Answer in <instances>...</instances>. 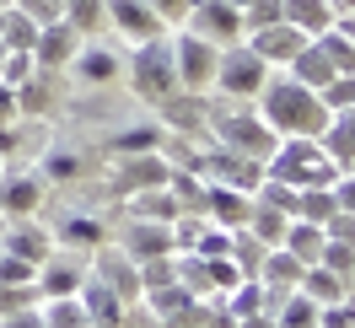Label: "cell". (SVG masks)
Wrapping results in <instances>:
<instances>
[{"label":"cell","instance_id":"obj_18","mask_svg":"<svg viewBox=\"0 0 355 328\" xmlns=\"http://www.w3.org/2000/svg\"><path fill=\"white\" fill-rule=\"evenodd\" d=\"M76 302H81V312H87V323H103V328H119L124 307H130V302H119V296H113V291L97 280V275H87V280H81Z\"/></svg>","mask_w":355,"mask_h":328},{"label":"cell","instance_id":"obj_42","mask_svg":"<svg viewBox=\"0 0 355 328\" xmlns=\"http://www.w3.org/2000/svg\"><path fill=\"white\" fill-rule=\"evenodd\" d=\"M0 328H44V312L38 307H22V312H6Z\"/></svg>","mask_w":355,"mask_h":328},{"label":"cell","instance_id":"obj_4","mask_svg":"<svg viewBox=\"0 0 355 328\" xmlns=\"http://www.w3.org/2000/svg\"><path fill=\"white\" fill-rule=\"evenodd\" d=\"M130 87L135 97H146V103H167L178 87V65H173V38H146V44H135L130 54Z\"/></svg>","mask_w":355,"mask_h":328},{"label":"cell","instance_id":"obj_12","mask_svg":"<svg viewBox=\"0 0 355 328\" xmlns=\"http://www.w3.org/2000/svg\"><path fill=\"white\" fill-rule=\"evenodd\" d=\"M87 44L81 33L70 22H49V27H38V44H33V65L38 70H65L70 60H76V49Z\"/></svg>","mask_w":355,"mask_h":328},{"label":"cell","instance_id":"obj_14","mask_svg":"<svg viewBox=\"0 0 355 328\" xmlns=\"http://www.w3.org/2000/svg\"><path fill=\"white\" fill-rule=\"evenodd\" d=\"M44 205V178L33 173H0V221H22Z\"/></svg>","mask_w":355,"mask_h":328},{"label":"cell","instance_id":"obj_41","mask_svg":"<svg viewBox=\"0 0 355 328\" xmlns=\"http://www.w3.org/2000/svg\"><path fill=\"white\" fill-rule=\"evenodd\" d=\"M329 189H334V210H350L355 216V173H339Z\"/></svg>","mask_w":355,"mask_h":328},{"label":"cell","instance_id":"obj_39","mask_svg":"<svg viewBox=\"0 0 355 328\" xmlns=\"http://www.w3.org/2000/svg\"><path fill=\"white\" fill-rule=\"evenodd\" d=\"M33 302H38V285H0V318L6 312H22Z\"/></svg>","mask_w":355,"mask_h":328},{"label":"cell","instance_id":"obj_19","mask_svg":"<svg viewBox=\"0 0 355 328\" xmlns=\"http://www.w3.org/2000/svg\"><path fill=\"white\" fill-rule=\"evenodd\" d=\"M280 11H286V22L302 33V38H323L339 17L329 11V0H280Z\"/></svg>","mask_w":355,"mask_h":328},{"label":"cell","instance_id":"obj_29","mask_svg":"<svg viewBox=\"0 0 355 328\" xmlns=\"http://www.w3.org/2000/svg\"><path fill=\"white\" fill-rule=\"evenodd\" d=\"M162 135H167L162 124H130V130L113 135V156H146L162 146Z\"/></svg>","mask_w":355,"mask_h":328},{"label":"cell","instance_id":"obj_28","mask_svg":"<svg viewBox=\"0 0 355 328\" xmlns=\"http://www.w3.org/2000/svg\"><path fill=\"white\" fill-rule=\"evenodd\" d=\"M54 242H65V248H103V221L97 216H65L60 221V232H54Z\"/></svg>","mask_w":355,"mask_h":328},{"label":"cell","instance_id":"obj_16","mask_svg":"<svg viewBox=\"0 0 355 328\" xmlns=\"http://www.w3.org/2000/svg\"><path fill=\"white\" fill-rule=\"evenodd\" d=\"M173 167L162 162V151H146V156H119V189L124 194H140V189H167Z\"/></svg>","mask_w":355,"mask_h":328},{"label":"cell","instance_id":"obj_26","mask_svg":"<svg viewBox=\"0 0 355 328\" xmlns=\"http://www.w3.org/2000/svg\"><path fill=\"white\" fill-rule=\"evenodd\" d=\"M0 44L11 49V54H33V44H38V22L27 17L22 6H6V27H0Z\"/></svg>","mask_w":355,"mask_h":328},{"label":"cell","instance_id":"obj_22","mask_svg":"<svg viewBox=\"0 0 355 328\" xmlns=\"http://www.w3.org/2000/svg\"><path fill=\"white\" fill-rule=\"evenodd\" d=\"M286 70H291V81H302V87H312V92H323L334 81V65H329V54H323L318 44H307Z\"/></svg>","mask_w":355,"mask_h":328},{"label":"cell","instance_id":"obj_49","mask_svg":"<svg viewBox=\"0 0 355 328\" xmlns=\"http://www.w3.org/2000/svg\"><path fill=\"white\" fill-rule=\"evenodd\" d=\"M350 173H355V167H350Z\"/></svg>","mask_w":355,"mask_h":328},{"label":"cell","instance_id":"obj_8","mask_svg":"<svg viewBox=\"0 0 355 328\" xmlns=\"http://www.w3.org/2000/svg\"><path fill=\"white\" fill-rule=\"evenodd\" d=\"M87 275H97L119 302H130V307L140 302V264H135L124 248H108V242L92 248V269H87Z\"/></svg>","mask_w":355,"mask_h":328},{"label":"cell","instance_id":"obj_46","mask_svg":"<svg viewBox=\"0 0 355 328\" xmlns=\"http://www.w3.org/2000/svg\"><path fill=\"white\" fill-rule=\"evenodd\" d=\"M81 328H103V323H81Z\"/></svg>","mask_w":355,"mask_h":328},{"label":"cell","instance_id":"obj_32","mask_svg":"<svg viewBox=\"0 0 355 328\" xmlns=\"http://www.w3.org/2000/svg\"><path fill=\"white\" fill-rule=\"evenodd\" d=\"M329 216H334V189H296V210H291V221L323 226Z\"/></svg>","mask_w":355,"mask_h":328},{"label":"cell","instance_id":"obj_20","mask_svg":"<svg viewBox=\"0 0 355 328\" xmlns=\"http://www.w3.org/2000/svg\"><path fill=\"white\" fill-rule=\"evenodd\" d=\"M70 70L81 76V81H92V87H103V81H113L119 70H124V60L113 54V49H97V44H81L76 49V60H70Z\"/></svg>","mask_w":355,"mask_h":328},{"label":"cell","instance_id":"obj_27","mask_svg":"<svg viewBox=\"0 0 355 328\" xmlns=\"http://www.w3.org/2000/svg\"><path fill=\"white\" fill-rule=\"evenodd\" d=\"M17 92V113H49V103H54V70H33Z\"/></svg>","mask_w":355,"mask_h":328},{"label":"cell","instance_id":"obj_25","mask_svg":"<svg viewBox=\"0 0 355 328\" xmlns=\"http://www.w3.org/2000/svg\"><path fill=\"white\" fill-rule=\"evenodd\" d=\"M286 226H291L286 210H275V205H259V199H253V210H248V232L264 242V248H280V242H286Z\"/></svg>","mask_w":355,"mask_h":328},{"label":"cell","instance_id":"obj_13","mask_svg":"<svg viewBox=\"0 0 355 328\" xmlns=\"http://www.w3.org/2000/svg\"><path fill=\"white\" fill-rule=\"evenodd\" d=\"M108 27H119L130 44H146V38H162V17H156L146 0H108Z\"/></svg>","mask_w":355,"mask_h":328},{"label":"cell","instance_id":"obj_40","mask_svg":"<svg viewBox=\"0 0 355 328\" xmlns=\"http://www.w3.org/2000/svg\"><path fill=\"white\" fill-rule=\"evenodd\" d=\"M76 173H81V162H76V156H49V162H44V178H49V183H70Z\"/></svg>","mask_w":355,"mask_h":328},{"label":"cell","instance_id":"obj_45","mask_svg":"<svg viewBox=\"0 0 355 328\" xmlns=\"http://www.w3.org/2000/svg\"><path fill=\"white\" fill-rule=\"evenodd\" d=\"M0 27H6V6H0Z\"/></svg>","mask_w":355,"mask_h":328},{"label":"cell","instance_id":"obj_37","mask_svg":"<svg viewBox=\"0 0 355 328\" xmlns=\"http://www.w3.org/2000/svg\"><path fill=\"white\" fill-rule=\"evenodd\" d=\"M11 6H22L27 17L38 27H49V22H65V0H11Z\"/></svg>","mask_w":355,"mask_h":328},{"label":"cell","instance_id":"obj_10","mask_svg":"<svg viewBox=\"0 0 355 328\" xmlns=\"http://www.w3.org/2000/svg\"><path fill=\"white\" fill-rule=\"evenodd\" d=\"M0 248H6V253H17V259H27V264H49L54 232H49V226H38L33 216H22V221H0Z\"/></svg>","mask_w":355,"mask_h":328},{"label":"cell","instance_id":"obj_2","mask_svg":"<svg viewBox=\"0 0 355 328\" xmlns=\"http://www.w3.org/2000/svg\"><path fill=\"white\" fill-rule=\"evenodd\" d=\"M264 178L291 183V189H329L334 178H339V167L323 156V146H318V140H280V146H275V156L264 162Z\"/></svg>","mask_w":355,"mask_h":328},{"label":"cell","instance_id":"obj_33","mask_svg":"<svg viewBox=\"0 0 355 328\" xmlns=\"http://www.w3.org/2000/svg\"><path fill=\"white\" fill-rule=\"evenodd\" d=\"M38 312H44V328H81L87 323V312H81L76 296H49V302H38Z\"/></svg>","mask_w":355,"mask_h":328},{"label":"cell","instance_id":"obj_6","mask_svg":"<svg viewBox=\"0 0 355 328\" xmlns=\"http://www.w3.org/2000/svg\"><path fill=\"white\" fill-rule=\"evenodd\" d=\"M183 27L200 33V38H210L216 49L243 44V6H237V0H189Z\"/></svg>","mask_w":355,"mask_h":328},{"label":"cell","instance_id":"obj_31","mask_svg":"<svg viewBox=\"0 0 355 328\" xmlns=\"http://www.w3.org/2000/svg\"><path fill=\"white\" fill-rule=\"evenodd\" d=\"M65 22L81 38H92L97 27H108V0H65Z\"/></svg>","mask_w":355,"mask_h":328},{"label":"cell","instance_id":"obj_21","mask_svg":"<svg viewBox=\"0 0 355 328\" xmlns=\"http://www.w3.org/2000/svg\"><path fill=\"white\" fill-rule=\"evenodd\" d=\"M323 242H329V232H323V226H312V221H291L280 248H286V253L302 264V269H312V264L323 259Z\"/></svg>","mask_w":355,"mask_h":328},{"label":"cell","instance_id":"obj_38","mask_svg":"<svg viewBox=\"0 0 355 328\" xmlns=\"http://www.w3.org/2000/svg\"><path fill=\"white\" fill-rule=\"evenodd\" d=\"M33 70H38L33 54H11V49H6V60H0V81H6V87H22Z\"/></svg>","mask_w":355,"mask_h":328},{"label":"cell","instance_id":"obj_34","mask_svg":"<svg viewBox=\"0 0 355 328\" xmlns=\"http://www.w3.org/2000/svg\"><path fill=\"white\" fill-rule=\"evenodd\" d=\"M130 216H140V221H173V199H167V189H140V194H130Z\"/></svg>","mask_w":355,"mask_h":328},{"label":"cell","instance_id":"obj_30","mask_svg":"<svg viewBox=\"0 0 355 328\" xmlns=\"http://www.w3.org/2000/svg\"><path fill=\"white\" fill-rule=\"evenodd\" d=\"M259 280H264V285H286V291H296V280H302V264L291 259L286 248H269L264 264H259Z\"/></svg>","mask_w":355,"mask_h":328},{"label":"cell","instance_id":"obj_23","mask_svg":"<svg viewBox=\"0 0 355 328\" xmlns=\"http://www.w3.org/2000/svg\"><path fill=\"white\" fill-rule=\"evenodd\" d=\"M81 280H87V269H76V264H38V296H76L81 291Z\"/></svg>","mask_w":355,"mask_h":328},{"label":"cell","instance_id":"obj_17","mask_svg":"<svg viewBox=\"0 0 355 328\" xmlns=\"http://www.w3.org/2000/svg\"><path fill=\"white\" fill-rule=\"evenodd\" d=\"M318 146H323V156H329L339 173H350V167H355V108L329 113V124H323V135H318Z\"/></svg>","mask_w":355,"mask_h":328},{"label":"cell","instance_id":"obj_43","mask_svg":"<svg viewBox=\"0 0 355 328\" xmlns=\"http://www.w3.org/2000/svg\"><path fill=\"white\" fill-rule=\"evenodd\" d=\"M146 6H151L162 22H183L189 17V0H146Z\"/></svg>","mask_w":355,"mask_h":328},{"label":"cell","instance_id":"obj_48","mask_svg":"<svg viewBox=\"0 0 355 328\" xmlns=\"http://www.w3.org/2000/svg\"><path fill=\"white\" fill-rule=\"evenodd\" d=\"M237 6H243V0H237Z\"/></svg>","mask_w":355,"mask_h":328},{"label":"cell","instance_id":"obj_5","mask_svg":"<svg viewBox=\"0 0 355 328\" xmlns=\"http://www.w3.org/2000/svg\"><path fill=\"white\" fill-rule=\"evenodd\" d=\"M264 81H269V65L248 44H226L221 54H216V87H221V97L248 103V97L264 92Z\"/></svg>","mask_w":355,"mask_h":328},{"label":"cell","instance_id":"obj_47","mask_svg":"<svg viewBox=\"0 0 355 328\" xmlns=\"http://www.w3.org/2000/svg\"><path fill=\"white\" fill-rule=\"evenodd\" d=\"M350 291H355V269H350Z\"/></svg>","mask_w":355,"mask_h":328},{"label":"cell","instance_id":"obj_15","mask_svg":"<svg viewBox=\"0 0 355 328\" xmlns=\"http://www.w3.org/2000/svg\"><path fill=\"white\" fill-rule=\"evenodd\" d=\"M248 210H253V194L243 189H226V183H205V221H216L226 232L248 226Z\"/></svg>","mask_w":355,"mask_h":328},{"label":"cell","instance_id":"obj_44","mask_svg":"<svg viewBox=\"0 0 355 328\" xmlns=\"http://www.w3.org/2000/svg\"><path fill=\"white\" fill-rule=\"evenodd\" d=\"M329 11L334 17H355V0H329Z\"/></svg>","mask_w":355,"mask_h":328},{"label":"cell","instance_id":"obj_3","mask_svg":"<svg viewBox=\"0 0 355 328\" xmlns=\"http://www.w3.org/2000/svg\"><path fill=\"white\" fill-rule=\"evenodd\" d=\"M210 140L226 146V151H237V156H248V162H269L275 146H280V135L248 108H226V113L210 108Z\"/></svg>","mask_w":355,"mask_h":328},{"label":"cell","instance_id":"obj_7","mask_svg":"<svg viewBox=\"0 0 355 328\" xmlns=\"http://www.w3.org/2000/svg\"><path fill=\"white\" fill-rule=\"evenodd\" d=\"M216 54L221 49L210 44V38H200V33H178L173 38V65H178V87L183 92H205V87H216Z\"/></svg>","mask_w":355,"mask_h":328},{"label":"cell","instance_id":"obj_9","mask_svg":"<svg viewBox=\"0 0 355 328\" xmlns=\"http://www.w3.org/2000/svg\"><path fill=\"white\" fill-rule=\"evenodd\" d=\"M243 44L253 49V54H259L269 70H275V65H291V60H296V54L312 44V38H302L291 22H269V27H259V33H248Z\"/></svg>","mask_w":355,"mask_h":328},{"label":"cell","instance_id":"obj_1","mask_svg":"<svg viewBox=\"0 0 355 328\" xmlns=\"http://www.w3.org/2000/svg\"><path fill=\"white\" fill-rule=\"evenodd\" d=\"M259 97H264V103H259V119H264L280 140H318L323 124H329L323 97L312 87H302V81H291V76H269Z\"/></svg>","mask_w":355,"mask_h":328},{"label":"cell","instance_id":"obj_24","mask_svg":"<svg viewBox=\"0 0 355 328\" xmlns=\"http://www.w3.org/2000/svg\"><path fill=\"white\" fill-rule=\"evenodd\" d=\"M296 291L307 296V302H318V307H329V302H339L350 285L339 280V275H329L323 264H312V269H302V280H296Z\"/></svg>","mask_w":355,"mask_h":328},{"label":"cell","instance_id":"obj_36","mask_svg":"<svg viewBox=\"0 0 355 328\" xmlns=\"http://www.w3.org/2000/svg\"><path fill=\"white\" fill-rule=\"evenodd\" d=\"M33 280H38V264H27L0 248V285H33Z\"/></svg>","mask_w":355,"mask_h":328},{"label":"cell","instance_id":"obj_11","mask_svg":"<svg viewBox=\"0 0 355 328\" xmlns=\"http://www.w3.org/2000/svg\"><path fill=\"white\" fill-rule=\"evenodd\" d=\"M119 248H124L135 264L167 259V253H178V248H173V221H140V216H130V232H124Z\"/></svg>","mask_w":355,"mask_h":328},{"label":"cell","instance_id":"obj_35","mask_svg":"<svg viewBox=\"0 0 355 328\" xmlns=\"http://www.w3.org/2000/svg\"><path fill=\"white\" fill-rule=\"evenodd\" d=\"M323 97V108L329 113H345V108H355V76H334L329 87L318 92Z\"/></svg>","mask_w":355,"mask_h":328}]
</instances>
